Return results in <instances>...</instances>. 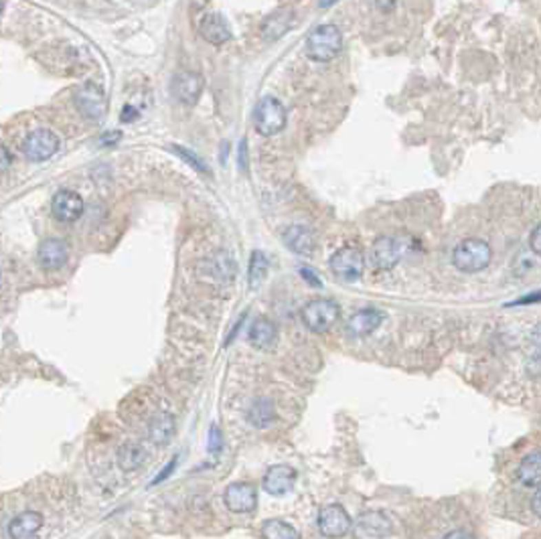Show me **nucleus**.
Returning <instances> with one entry per match:
<instances>
[{
    "instance_id": "1",
    "label": "nucleus",
    "mask_w": 541,
    "mask_h": 539,
    "mask_svg": "<svg viewBox=\"0 0 541 539\" xmlns=\"http://www.w3.org/2000/svg\"><path fill=\"white\" fill-rule=\"evenodd\" d=\"M491 260H493V250L480 237L463 240L460 244H456V248L452 252V264L456 266V270H460L465 274L482 272L485 268H489Z\"/></svg>"
},
{
    "instance_id": "2",
    "label": "nucleus",
    "mask_w": 541,
    "mask_h": 539,
    "mask_svg": "<svg viewBox=\"0 0 541 539\" xmlns=\"http://www.w3.org/2000/svg\"><path fill=\"white\" fill-rule=\"evenodd\" d=\"M343 49V35L335 25H321L306 39V55L312 61L326 63L335 59Z\"/></svg>"
},
{
    "instance_id": "3",
    "label": "nucleus",
    "mask_w": 541,
    "mask_h": 539,
    "mask_svg": "<svg viewBox=\"0 0 541 539\" xmlns=\"http://www.w3.org/2000/svg\"><path fill=\"white\" fill-rule=\"evenodd\" d=\"M300 319L306 328L315 332H326L330 330L341 319V308L330 298H315L306 302L300 310Z\"/></svg>"
},
{
    "instance_id": "4",
    "label": "nucleus",
    "mask_w": 541,
    "mask_h": 539,
    "mask_svg": "<svg viewBox=\"0 0 541 539\" xmlns=\"http://www.w3.org/2000/svg\"><path fill=\"white\" fill-rule=\"evenodd\" d=\"M253 126L262 136H276L286 126V108L280 100L266 96L253 112Z\"/></svg>"
},
{
    "instance_id": "5",
    "label": "nucleus",
    "mask_w": 541,
    "mask_h": 539,
    "mask_svg": "<svg viewBox=\"0 0 541 539\" xmlns=\"http://www.w3.org/2000/svg\"><path fill=\"white\" fill-rule=\"evenodd\" d=\"M330 272L343 282H357L365 272V257L357 248H341L330 255Z\"/></svg>"
},
{
    "instance_id": "6",
    "label": "nucleus",
    "mask_w": 541,
    "mask_h": 539,
    "mask_svg": "<svg viewBox=\"0 0 541 539\" xmlns=\"http://www.w3.org/2000/svg\"><path fill=\"white\" fill-rule=\"evenodd\" d=\"M403 253H405V246H403V242L399 237L381 235V237H377L373 242L369 257H371L373 268H377V270H392L394 266L399 264Z\"/></svg>"
},
{
    "instance_id": "7",
    "label": "nucleus",
    "mask_w": 541,
    "mask_h": 539,
    "mask_svg": "<svg viewBox=\"0 0 541 539\" xmlns=\"http://www.w3.org/2000/svg\"><path fill=\"white\" fill-rule=\"evenodd\" d=\"M351 527L353 521L343 505H325L319 511V529L325 538H343L351 531Z\"/></svg>"
},
{
    "instance_id": "8",
    "label": "nucleus",
    "mask_w": 541,
    "mask_h": 539,
    "mask_svg": "<svg viewBox=\"0 0 541 539\" xmlns=\"http://www.w3.org/2000/svg\"><path fill=\"white\" fill-rule=\"evenodd\" d=\"M57 150H59V138L55 136V132H51L47 128L33 130L23 142L25 156L33 162H43V160L51 158Z\"/></svg>"
},
{
    "instance_id": "9",
    "label": "nucleus",
    "mask_w": 541,
    "mask_h": 539,
    "mask_svg": "<svg viewBox=\"0 0 541 539\" xmlns=\"http://www.w3.org/2000/svg\"><path fill=\"white\" fill-rule=\"evenodd\" d=\"M75 104L89 120H102L106 114V96L96 83H83L75 94Z\"/></svg>"
},
{
    "instance_id": "10",
    "label": "nucleus",
    "mask_w": 541,
    "mask_h": 539,
    "mask_svg": "<svg viewBox=\"0 0 541 539\" xmlns=\"http://www.w3.org/2000/svg\"><path fill=\"white\" fill-rule=\"evenodd\" d=\"M205 87L203 75L197 72H180L173 79V96L184 106H195Z\"/></svg>"
},
{
    "instance_id": "11",
    "label": "nucleus",
    "mask_w": 541,
    "mask_h": 539,
    "mask_svg": "<svg viewBox=\"0 0 541 539\" xmlns=\"http://www.w3.org/2000/svg\"><path fill=\"white\" fill-rule=\"evenodd\" d=\"M51 213L57 221L63 223H73L77 221L81 213H83V199L81 195H77L75 191L63 189L59 193H55V197L51 199Z\"/></svg>"
},
{
    "instance_id": "12",
    "label": "nucleus",
    "mask_w": 541,
    "mask_h": 539,
    "mask_svg": "<svg viewBox=\"0 0 541 539\" xmlns=\"http://www.w3.org/2000/svg\"><path fill=\"white\" fill-rule=\"evenodd\" d=\"M223 501L233 513H252L257 507V493L250 483H231L225 489Z\"/></svg>"
},
{
    "instance_id": "13",
    "label": "nucleus",
    "mask_w": 541,
    "mask_h": 539,
    "mask_svg": "<svg viewBox=\"0 0 541 539\" xmlns=\"http://www.w3.org/2000/svg\"><path fill=\"white\" fill-rule=\"evenodd\" d=\"M67 257H70L67 244L61 242V240H55V237L43 240L39 244V248H36V260H39V264L45 270H59V268H63Z\"/></svg>"
},
{
    "instance_id": "14",
    "label": "nucleus",
    "mask_w": 541,
    "mask_h": 539,
    "mask_svg": "<svg viewBox=\"0 0 541 539\" xmlns=\"http://www.w3.org/2000/svg\"><path fill=\"white\" fill-rule=\"evenodd\" d=\"M294 483H296V470L288 465L270 467L266 476H264V489H266V493H270L274 497L290 493Z\"/></svg>"
},
{
    "instance_id": "15",
    "label": "nucleus",
    "mask_w": 541,
    "mask_h": 539,
    "mask_svg": "<svg viewBox=\"0 0 541 539\" xmlns=\"http://www.w3.org/2000/svg\"><path fill=\"white\" fill-rule=\"evenodd\" d=\"M199 33H201V36H203L207 43H211V45H223V43H227L229 36H231L227 21H225L221 14H217V12H209V14H205V17L201 19V23H199Z\"/></svg>"
},
{
    "instance_id": "16",
    "label": "nucleus",
    "mask_w": 541,
    "mask_h": 539,
    "mask_svg": "<svg viewBox=\"0 0 541 539\" xmlns=\"http://www.w3.org/2000/svg\"><path fill=\"white\" fill-rule=\"evenodd\" d=\"M390 525L392 523L385 515L371 511V513L361 515L357 525H353L355 527L353 536L355 538H383L390 533Z\"/></svg>"
},
{
    "instance_id": "17",
    "label": "nucleus",
    "mask_w": 541,
    "mask_h": 539,
    "mask_svg": "<svg viewBox=\"0 0 541 539\" xmlns=\"http://www.w3.org/2000/svg\"><path fill=\"white\" fill-rule=\"evenodd\" d=\"M383 323V315L375 308H363L357 310L349 321H347V332L353 337H367L373 330H377V326Z\"/></svg>"
},
{
    "instance_id": "18",
    "label": "nucleus",
    "mask_w": 541,
    "mask_h": 539,
    "mask_svg": "<svg viewBox=\"0 0 541 539\" xmlns=\"http://www.w3.org/2000/svg\"><path fill=\"white\" fill-rule=\"evenodd\" d=\"M41 527H43V515L36 511H25L10 521L8 536L12 539H29L36 536Z\"/></svg>"
},
{
    "instance_id": "19",
    "label": "nucleus",
    "mask_w": 541,
    "mask_h": 539,
    "mask_svg": "<svg viewBox=\"0 0 541 539\" xmlns=\"http://www.w3.org/2000/svg\"><path fill=\"white\" fill-rule=\"evenodd\" d=\"M282 237H284V244L294 253L310 255V253L315 252V235L304 225H290L288 229L282 233Z\"/></svg>"
},
{
    "instance_id": "20",
    "label": "nucleus",
    "mask_w": 541,
    "mask_h": 539,
    "mask_svg": "<svg viewBox=\"0 0 541 539\" xmlns=\"http://www.w3.org/2000/svg\"><path fill=\"white\" fill-rule=\"evenodd\" d=\"M118 467L122 468L124 472H132V470H138L146 463L148 458V452L140 442H124L120 448H118Z\"/></svg>"
},
{
    "instance_id": "21",
    "label": "nucleus",
    "mask_w": 541,
    "mask_h": 539,
    "mask_svg": "<svg viewBox=\"0 0 541 539\" xmlns=\"http://www.w3.org/2000/svg\"><path fill=\"white\" fill-rule=\"evenodd\" d=\"M250 343L255 349H272L278 343V328L268 319H257L250 328Z\"/></svg>"
},
{
    "instance_id": "22",
    "label": "nucleus",
    "mask_w": 541,
    "mask_h": 539,
    "mask_svg": "<svg viewBox=\"0 0 541 539\" xmlns=\"http://www.w3.org/2000/svg\"><path fill=\"white\" fill-rule=\"evenodd\" d=\"M294 21V10L292 8H282V10H276L274 14H270L262 27V35L268 41H274V39H280L286 31L290 29Z\"/></svg>"
},
{
    "instance_id": "23",
    "label": "nucleus",
    "mask_w": 541,
    "mask_h": 539,
    "mask_svg": "<svg viewBox=\"0 0 541 539\" xmlns=\"http://www.w3.org/2000/svg\"><path fill=\"white\" fill-rule=\"evenodd\" d=\"M517 476L525 487H541V452L527 454L519 465Z\"/></svg>"
},
{
    "instance_id": "24",
    "label": "nucleus",
    "mask_w": 541,
    "mask_h": 539,
    "mask_svg": "<svg viewBox=\"0 0 541 539\" xmlns=\"http://www.w3.org/2000/svg\"><path fill=\"white\" fill-rule=\"evenodd\" d=\"M175 436V418L171 414H160L156 416L150 426H148V438L158 444V446H165L169 444V440Z\"/></svg>"
},
{
    "instance_id": "25",
    "label": "nucleus",
    "mask_w": 541,
    "mask_h": 539,
    "mask_svg": "<svg viewBox=\"0 0 541 539\" xmlns=\"http://www.w3.org/2000/svg\"><path fill=\"white\" fill-rule=\"evenodd\" d=\"M262 536L266 539H296L298 538V531L288 525L286 521H280V519H270L264 523L262 527Z\"/></svg>"
},
{
    "instance_id": "26",
    "label": "nucleus",
    "mask_w": 541,
    "mask_h": 539,
    "mask_svg": "<svg viewBox=\"0 0 541 539\" xmlns=\"http://www.w3.org/2000/svg\"><path fill=\"white\" fill-rule=\"evenodd\" d=\"M250 420H252L253 426H257V428L268 426V424L274 420V410H272V405H270L268 401H264V399L255 401L252 405V410H250Z\"/></svg>"
},
{
    "instance_id": "27",
    "label": "nucleus",
    "mask_w": 541,
    "mask_h": 539,
    "mask_svg": "<svg viewBox=\"0 0 541 539\" xmlns=\"http://www.w3.org/2000/svg\"><path fill=\"white\" fill-rule=\"evenodd\" d=\"M268 274V260L262 252H253L250 260V286L255 288L262 284V280Z\"/></svg>"
},
{
    "instance_id": "28",
    "label": "nucleus",
    "mask_w": 541,
    "mask_h": 539,
    "mask_svg": "<svg viewBox=\"0 0 541 539\" xmlns=\"http://www.w3.org/2000/svg\"><path fill=\"white\" fill-rule=\"evenodd\" d=\"M175 152L179 154V156H182L191 167H195L197 171H205V165L197 158V156H193V154H189V150H184L182 146H175Z\"/></svg>"
},
{
    "instance_id": "29",
    "label": "nucleus",
    "mask_w": 541,
    "mask_h": 539,
    "mask_svg": "<svg viewBox=\"0 0 541 539\" xmlns=\"http://www.w3.org/2000/svg\"><path fill=\"white\" fill-rule=\"evenodd\" d=\"M223 446V436H221V430L217 426H211L209 430V450L211 452H219Z\"/></svg>"
},
{
    "instance_id": "30",
    "label": "nucleus",
    "mask_w": 541,
    "mask_h": 539,
    "mask_svg": "<svg viewBox=\"0 0 541 539\" xmlns=\"http://www.w3.org/2000/svg\"><path fill=\"white\" fill-rule=\"evenodd\" d=\"M529 248H531V252L538 253L541 257V225H538V227L533 229V233H531V237H529Z\"/></svg>"
},
{
    "instance_id": "31",
    "label": "nucleus",
    "mask_w": 541,
    "mask_h": 539,
    "mask_svg": "<svg viewBox=\"0 0 541 539\" xmlns=\"http://www.w3.org/2000/svg\"><path fill=\"white\" fill-rule=\"evenodd\" d=\"M12 165V154L8 152L6 146H0V173H4Z\"/></svg>"
},
{
    "instance_id": "32",
    "label": "nucleus",
    "mask_w": 541,
    "mask_h": 539,
    "mask_svg": "<svg viewBox=\"0 0 541 539\" xmlns=\"http://www.w3.org/2000/svg\"><path fill=\"white\" fill-rule=\"evenodd\" d=\"M120 118H122V122H134L138 118V109L134 108V106H124Z\"/></svg>"
},
{
    "instance_id": "33",
    "label": "nucleus",
    "mask_w": 541,
    "mask_h": 539,
    "mask_svg": "<svg viewBox=\"0 0 541 539\" xmlns=\"http://www.w3.org/2000/svg\"><path fill=\"white\" fill-rule=\"evenodd\" d=\"M177 461H179V458H173V461L169 463V467L165 468V470H160V472H158V476L154 478V485H156V483H160V480H165V478H169V474H171V472L175 470V465H177Z\"/></svg>"
},
{
    "instance_id": "34",
    "label": "nucleus",
    "mask_w": 541,
    "mask_h": 539,
    "mask_svg": "<svg viewBox=\"0 0 541 539\" xmlns=\"http://www.w3.org/2000/svg\"><path fill=\"white\" fill-rule=\"evenodd\" d=\"M300 274L308 280V284H312V286H321V280H319L310 270H300Z\"/></svg>"
},
{
    "instance_id": "35",
    "label": "nucleus",
    "mask_w": 541,
    "mask_h": 539,
    "mask_svg": "<svg viewBox=\"0 0 541 539\" xmlns=\"http://www.w3.org/2000/svg\"><path fill=\"white\" fill-rule=\"evenodd\" d=\"M531 509H533V513L541 519V489L535 493V497H533V501H531Z\"/></svg>"
},
{
    "instance_id": "36",
    "label": "nucleus",
    "mask_w": 541,
    "mask_h": 539,
    "mask_svg": "<svg viewBox=\"0 0 541 539\" xmlns=\"http://www.w3.org/2000/svg\"><path fill=\"white\" fill-rule=\"evenodd\" d=\"M531 341H533L535 347H540L541 349V323L533 328V332H531Z\"/></svg>"
},
{
    "instance_id": "37",
    "label": "nucleus",
    "mask_w": 541,
    "mask_h": 539,
    "mask_svg": "<svg viewBox=\"0 0 541 539\" xmlns=\"http://www.w3.org/2000/svg\"><path fill=\"white\" fill-rule=\"evenodd\" d=\"M240 167H242V171H246V167H248V162H246V140L240 144Z\"/></svg>"
},
{
    "instance_id": "38",
    "label": "nucleus",
    "mask_w": 541,
    "mask_h": 539,
    "mask_svg": "<svg viewBox=\"0 0 541 539\" xmlns=\"http://www.w3.org/2000/svg\"><path fill=\"white\" fill-rule=\"evenodd\" d=\"M541 300V292L540 294H531V296H527V298H523V300H517V302H513V304H527V302H540Z\"/></svg>"
},
{
    "instance_id": "39",
    "label": "nucleus",
    "mask_w": 541,
    "mask_h": 539,
    "mask_svg": "<svg viewBox=\"0 0 541 539\" xmlns=\"http://www.w3.org/2000/svg\"><path fill=\"white\" fill-rule=\"evenodd\" d=\"M118 138H120V132H114V134H106V136L102 138V142H104V144H106V142H116Z\"/></svg>"
},
{
    "instance_id": "40",
    "label": "nucleus",
    "mask_w": 541,
    "mask_h": 539,
    "mask_svg": "<svg viewBox=\"0 0 541 539\" xmlns=\"http://www.w3.org/2000/svg\"><path fill=\"white\" fill-rule=\"evenodd\" d=\"M335 2H339V0H321V8H328V6H332Z\"/></svg>"
},
{
    "instance_id": "41",
    "label": "nucleus",
    "mask_w": 541,
    "mask_h": 539,
    "mask_svg": "<svg viewBox=\"0 0 541 539\" xmlns=\"http://www.w3.org/2000/svg\"><path fill=\"white\" fill-rule=\"evenodd\" d=\"M448 538H469L467 533H463V531H456V533H450Z\"/></svg>"
},
{
    "instance_id": "42",
    "label": "nucleus",
    "mask_w": 541,
    "mask_h": 539,
    "mask_svg": "<svg viewBox=\"0 0 541 539\" xmlns=\"http://www.w3.org/2000/svg\"><path fill=\"white\" fill-rule=\"evenodd\" d=\"M2 8H4V0H0V14H2Z\"/></svg>"
},
{
    "instance_id": "43",
    "label": "nucleus",
    "mask_w": 541,
    "mask_h": 539,
    "mask_svg": "<svg viewBox=\"0 0 541 539\" xmlns=\"http://www.w3.org/2000/svg\"><path fill=\"white\" fill-rule=\"evenodd\" d=\"M0 280H2V274H0Z\"/></svg>"
}]
</instances>
